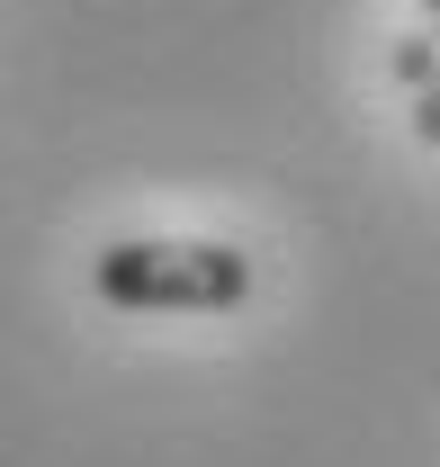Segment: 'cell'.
Wrapping results in <instances>:
<instances>
[{
    "label": "cell",
    "mask_w": 440,
    "mask_h": 467,
    "mask_svg": "<svg viewBox=\"0 0 440 467\" xmlns=\"http://www.w3.org/2000/svg\"><path fill=\"white\" fill-rule=\"evenodd\" d=\"M90 288L117 315H225L252 296V252L207 234H126V243H100Z\"/></svg>",
    "instance_id": "obj_1"
},
{
    "label": "cell",
    "mask_w": 440,
    "mask_h": 467,
    "mask_svg": "<svg viewBox=\"0 0 440 467\" xmlns=\"http://www.w3.org/2000/svg\"><path fill=\"white\" fill-rule=\"evenodd\" d=\"M414 135H423V144H440V109H432V99H414Z\"/></svg>",
    "instance_id": "obj_2"
},
{
    "label": "cell",
    "mask_w": 440,
    "mask_h": 467,
    "mask_svg": "<svg viewBox=\"0 0 440 467\" xmlns=\"http://www.w3.org/2000/svg\"><path fill=\"white\" fill-rule=\"evenodd\" d=\"M423 18H432V27H440V0H423Z\"/></svg>",
    "instance_id": "obj_3"
}]
</instances>
